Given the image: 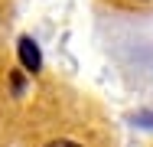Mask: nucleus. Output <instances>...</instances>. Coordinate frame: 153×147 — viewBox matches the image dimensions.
<instances>
[{"mask_svg":"<svg viewBox=\"0 0 153 147\" xmlns=\"http://www.w3.org/2000/svg\"><path fill=\"white\" fill-rule=\"evenodd\" d=\"M16 56H20V65H23L26 72H39V69H42V49L36 46L33 36H20V43H16Z\"/></svg>","mask_w":153,"mask_h":147,"instance_id":"nucleus-1","label":"nucleus"},{"mask_svg":"<svg viewBox=\"0 0 153 147\" xmlns=\"http://www.w3.org/2000/svg\"><path fill=\"white\" fill-rule=\"evenodd\" d=\"M46 147H82L78 141H65V137H59V141H49Z\"/></svg>","mask_w":153,"mask_h":147,"instance_id":"nucleus-4","label":"nucleus"},{"mask_svg":"<svg viewBox=\"0 0 153 147\" xmlns=\"http://www.w3.org/2000/svg\"><path fill=\"white\" fill-rule=\"evenodd\" d=\"M10 85H13V95H23L26 92V79L20 72H10Z\"/></svg>","mask_w":153,"mask_h":147,"instance_id":"nucleus-3","label":"nucleus"},{"mask_svg":"<svg viewBox=\"0 0 153 147\" xmlns=\"http://www.w3.org/2000/svg\"><path fill=\"white\" fill-rule=\"evenodd\" d=\"M134 128H143V131H153V108H147V111H134V115L127 118Z\"/></svg>","mask_w":153,"mask_h":147,"instance_id":"nucleus-2","label":"nucleus"}]
</instances>
